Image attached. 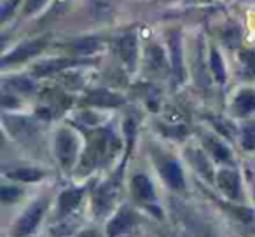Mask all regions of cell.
Segmentation results:
<instances>
[{
  "label": "cell",
  "instance_id": "ac0fdd59",
  "mask_svg": "<svg viewBox=\"0 0 255 237\" xmlns=\"http://www.w3.org/2000/svg\"><path fill=\"white\" fill-rule=\"evenodd\" d=\"M9 178L12 180H19V181H39L44 176V171L33 169V167H19L14 169L11 173H7Z\"/></svg>",
  "mask_w": 255,
  "mask_h": 237
},
{
  "label": "cell",
  "instance_id": "44dd1931",
  "mask_svg": "<svg viewBox=\"0 0 255 237\" xmlns=\"http://www.w3.org/2000/svg\"><path fill=\"white\" fill-rule=\"evenodd\" d=\"M241 145L245 150H255V122H248L241 129Z\"/></svg>",
  "mask_w": 255,
  "mask_h": 237
},
{
  "label": "cell",
  "instance_id": "7402d4cb",
  "mask_svg": "<svg viewBox=\"0 0 255 237\" xmlns=\"http://www.w3.org/2000/svg\"><path fill=\"white\" fill-rule=\"evenodd\" d=\"M91 12L98 19L109 18L112 14V5H110L109 0H93L91 2Z\"/></svg>",
  "mask_w": 255,
  "mask_h": 237
},
{
  "label": "cell",
  "instance_id": "ba28073f",
  "mask_svg": "<svg viewBox=\"0 0 255 237\" xmlns=\"http://www.w3.org/2000/svg\"><path fill=\"white\" fill-rule=\"evenodd\" d=\"M161 174H163L164 181H166L170 187L177 188H184V174H182V169L175 160H164L161 164Z\"/></svg>",
  "mask_w": 255,
  "mask_h": 237
},
{
  "label": "cell",
  "instance_id": "4316f807",
  "mask_svg": "<svg viewBox=\"0 0 255 237\" xmlns=\"http://www.w3.org/2000/svg\"><path fill=\"white\" fill-rule=\"evenodd\" d=\"M19 4V0H9V2H5L4 7H2V21H5V19L11 16V12L14 11V7Z\"/></svg>",
  "mask_w": 255,
  "mask_h": 237
},
{
  "label": "cell",
  "instance_id": "2e32d148",
  "mask_svg": "<svg viewBox=\"0 0 255 237\" xmlns=\"http://www.w3.org/2000/svg\"><path fill=\"white\" fill-rule=\"evenodd\" d=\"M205 143L217 160H220V162H231V152L222 142H219L215 138H206Z\"/></svg>",
  "mask_w": 255,
  "mask_h": 237
},
{
  "label": "cell",
  "instance_id": "9c48e42d",
  "mask_svg": "<svg viewBox=\"0 0 255 237\" xmlns=\"http://www.w3.org/2000/svg\"><path fill=\"white\" fill-rule=\"evenodd\" d=\"M234 112L238 115H250L255 112V91L254 89H241L234 98Z\"/></svg>",
  "mask_w": 255,
  "mask_h": 237
},
{
  "label": "cell",
  "instance_id": "8992f818",
  "mask_svg": "<svg viewBox=\"0 0 255 237\" xmlns=\"http://www.w3.org/2000/svg\"><path fill=\"white\" fill-rule=\"evenodd\" d=\"M217 183H219L220 190L229 199L240 197V176H238L236 171L222 169L219 173V176H217Z\"/></svg>",
  "mask_w": 255,
  "mask_h": 237
},
{
  "label": "cell",
  "instance_id": "3957f363",
  "mask_svg": "<svg viewBox=\"0 0 255 237\" xmlns=\"http://www.w3.org/2000/svg\"><path fill=\"white\" fill-rule=\"evenodd\" d=\"M46 42L42 39H35V40H28V42L19 44L16 49H12L9 54H5L2 58V65H11V63H19V61H25L28 58H33L44 49Z\"/></svg>",
  "mask_w": 255,
  "mask_h": 237
},
{
  "label": "cell",
  "instance_id": "7a4b0ae2",
  "mask_svg": "<svg viewBox=\"0 0 255 237\" xmlns=\"http://www.w3.org/2000/svg\"><path fill=\"white\" fill-rule=\"evenodd\" d=\"M47 208V199H40V201L33 202L25 213L23 216L18 220L14 227V236L16 237H23V236H28L35 230V227L39 225L40 218H42L44 211Z\"/></svg>",
  "mask_w": 255,
  "mask_h": 237
},
{
  "label": "cell",
  "instance_id": "603a6c76",
  "mask_svg": "<svg viewBox=\"0 0 255 237\" xmlns=\"http://www.w3.org/2000/svg\"><path fill=\"white\" fill-rule=\"evenodd\" d=\"M222 39H224V44L229 47H236L238 42H240V28L236 25H229L224 28L222 32Z\"/></svg>",
  "mask_w": 255,
  "mask_h": 237
},
{
  "label": "cell",
  "instance_id": "e0dca14e",
  "mask_svg": "<svg viewBox=\"0 0 255 237\" xmlns=\"http://www.w3.org/2000/svg\"><path fill=\"white\" fill-rule=\"evenodd\" d=\"M187 157L192 162V166H194L199 173H203L206 178H212V169H210V162L205 157V154L199 152V150H189Z\"/></svg>",
  "mask_w": 255,
  "mask_h": 237
},
{
  "label": "cell",
  "instance_id": "83f0119b",
  "mask_svg": "<svg viewBox=\"0 0 255 237\" xmlns=\"http://www.w3.org/2000/svg\"><path fill=\"white\" fill-rule=\"evenodd\" d=\"M12 87H18V89H21V91H30V89H33V84L30 80L16 79V80H12Z\"/></svg>",
  "mask_w": 255,
  "mask_h": 237
},
{
  "label": "cell",
  "instance_id": "d4e9b609",
  "mask_svg": "<svg viewBox=\"0 0 255 237\" xmlns=\"http://www.w3.org/2000/svg\"><path fill=\"white\" fill-rule=\"evenodd\" d=\"M0 197H2V201H4V202L14 201L16 197H19V188H16V187H2V190H0Z\"/></svg>",
  "mask_w": 255,
  "mask_h": 237
},
{
  "label": "cell",
  "instance_id": "5bb4252c",
  "mask_svg": "<svg viewBox=\"0 0 255 237\" xmlns=\"http://www.w3.org/2000/svg\"><path fill=\"white\" fill-rule=\"evenodd\" d=\"M82 195H84V188H72V190H65L60 195V213L61 215H68L74 211L81 202Z\"/></svg>",
  "mask_w": 255,
  "mask_h": 237
},
{
  "label": "cell",
  "instance_id": "5b68a950",
  "mask_svg": "<svg viewBox=\"0 0 255 237\" xmlns=\"http://www.w3.org/2000/svg\"><path fill=\"white\" fill-rule=\"evenodd\" d=\"M133 223H135V216H133V213L128 208H123L116 213V216H114L112 220H110V223L107 225V232H109L110 237L119 236V234H124L131 229Z\"/></svg>",
  "mask_w": 255,
  "mask_h": 237
},
{
  "label": "cell",
  "instance_id": "4fadbf2b",
  "mask_svg": "<svg viewBox=\"0 0 255 237\" xmlns=\"http://www.w3.org/2000/svg\"><path fill=\"white\" fill-rule=\"evenodd\" d=\"M170 51H171V61H173V72L178 79H182L184 77V63H182V40L178 32L171 33Z\"/></svg>",
  "mask_w": 255,
  "mask_h": 237
},
{
  "label": "cell",
  "instance_id": "f1b7e54d",
  "mask_svg": "<svg viewBox=\"0 0 255 237\" xmlns=\"http://www.w3.org/2000/svg\"><path fill=\"white\" fill-rule=\"evenodd\" d=\"M77 237H96V234L93 232V230H88V232H82V234H79Z\"/></svg>",
  "mask_w": 255,
  "mask_h": 237
},
{
  "label": "cell",
  "instance_id": "9a60e30c",
  "mask_svg": "<svg viewBox=\"0 0 255 237\" xmlns=\"http://www.w3.org/2000/svg\"><path fill=\"white\" fill-rule=\"evenodd\" d=\"M145 60H147V67H149L150 70H156V72L161 70V68L164 67V63H166L163 49H161L157 44H150V46L147 47Z\"/></svg>",
  "mask_w": 255,
  "mask_h": 237
},
{
  "label": "cell",
  "instance_id": "d6986e66",
  "mask_svg": "<svg viewBox=\"0 0 255 237\" xmlns=\"http://www.w3.org/2000/svg\"><path fill=\"white\" fill-rule=\"evenodd\" d=\"M210 68H212L217 82L224 84V82H226V65H224L222 58H220L217 49H212V53H210Z\"/></svg>",
  "mask_w": 255,
  "mask_h": 237
},
{
  "label": "cell",
  "instance_id": "30bf717a",
  "mask_svg": "<svg viewBox=\"0 0 255 237\" xmlns=\"http://www.w3.org/2000/svg\"><path fill=\"white\" fill-rule=\"evenodd\" d=\"M116 199V187L112 185V181L102 185L95 194V208L96 213H105L110 208V204Z\"/></svg>",
  "mask_w": 255,
  "mask_h": 237
},
{
  "label": "cell",
  "instance_id": "52a82bcc",
  "mask_svg": "<svg viewBox=\"0 0 255 237\" xmlns=\"http://www.w3.org/2000/svg\"><path fill=\"white\" fill-rule=\"evenodd\" d=\"M77 63H79V61L72 60V58H56V60H46V61H42V63L35 65L33 72H35V75H39V77H46V75H53V74H56V72H61V70H65V68H70V67H74V65H77Z\"/></svg>",
  "mask_w": 255,
  "mask_h": 237
},
{
  "label": "cell",
  "instance_id": "cb8c5ba5",
  "mask_svg": "<svg viewBox=\"0 0 255 237\" xmlns=\"http://www.w3.org/2000/svg\"><path fill=\"white\" fill-rule=\"evenodd\" d=\"M240 60L245 70L250 75H255V51H243L240 54Z\"/></svg>",
  "mask_w": 255,
  "mask_h": 237
},
{
  "label": "cell",
  "instance_id": "484cf974",
  "mask_svg": "<svg viewBox=\"0 0 255 237\" xmlns=\"http://www.w3.org/2000/svg\"><path fill=\"white\" fill-rule=\"evenodd\" d=\"M47 0H28L25 5V14L30 16V14H35L37 11H39L40 7H42L44 4H46Z\"/></svg>",
  "mask_w": 255,
  "mask_h": 237
},
{
  "label": "cell",
  "instance_id": "7c38bea8",
  "mask_svg": "<svg viewBox=\"0 0 255 237\" xmlns=\"http://www.w3.org/2000/svg\"><path fill=\"white\" fill-rule=\"evenodd\" d=\"M88 103H91L95 106H119L124 103V99L119 94H116V92L100 89V91H93L88 96Z\"/></svg>",
  "mask_w": 255,
  "mask_h": 237
},
{
  "label": "cell",
  "instance_id": "6da1fadb",
  "mask_svg": "<svg viewBox=\"0 0 255 237\" xmlns=\"http://www.w3.org/2000/svg\"><path fill=\"white\" fill-rule=\"evenodd\" d=\"M54 152H56V157L60 160L61 167L63 169H70L75 164L79 152L77 136L72 131H68V129H60L56 135V140H54Z\"/></svg>",
  "mask_w": 255,
  "mask_h": 237
},
{
  "label": "cell",
  "instance_id": "8fae6325",
  "mask_svg": "<svg viewBox=\"0 0 255 237\" xmlns=\"http://www.w3.org/2000/svg\"><path fill=\"white\" fill-rule=\"evenodd\" d=\"M131 190L138 201H152L154 199V187L150 180L143 174H136L131 180Z\"/></svg>",
  "mask_w": 255,
  "mask_h": 237
},
{
  "label": "cell",
  "instance_id": "277c9868",
  "mask_svg": "<svg viewBox=\"0 0 255 237\" xmlns=\"http://www.w3.org/2000/svg\"><path fill=\"white\" fill-rule=\"evenodd\" d=\"M117 53H119L121 60L128 65V67L135 68L136 58H138V42H136L135 33H126L119 39L117 42Z\"/></svg>",
  "mask_w": 255,
  "mask_h": 237
},
{
  "label": "cell",
  "instance_id": "ffe728a7",
  "mask_svg": "<svg viewBox=\"0 0 255 237\" xmlns=\"http://www.w3.org/2000/svg\"><path fill=\"white\" fill-rule=\"evenodd\" d=\"M100 47V39H91V37H86V39H79L74 42L72 49L75 54H91L95 53Z\"/></svg>",
  "mask_w": 255,
  "mask_h": 237
}]
</instances>
